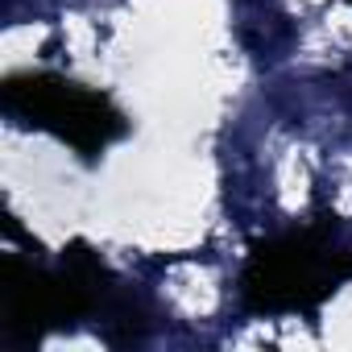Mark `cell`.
Here are the masks:
<instances>
[{"label": "cell", "instance_id": "obj_2", "mask_svg": "<svg viewBox=\"0 0 352 352\" xmlns=\"http://www.w3.org/2000/svg\"><path fill=\"white\" fill-rule=\"evenodd\" d=\"M348 282L352 236L331 220H315L253 245L241 270V307L257 319L319 315V307Z\"/></svg>", "mask_w": 352, "mask_h": 352}, {"label": "cell", "instance_id": "obj_3", "mask_svg": "<svg viewBox=\"0 0 352 352\" xmlns=\"http://www.w3.org/2000/svg\"><path fill=\"white\" fill-rule=\"evenodd\" d=\"M0 108L5 116L71 145L87 162H96L108 145L129 137V116L112 104V96L50 71L9 75L0 87Z\"/></svg>", "mask_w": 352, "mask_h": 352}, {"label": "cell", "instance_id": "obj_4", "mask_svg": "<svg viewBox=\"0 0 352 352\" xmlns=\"http://www.w3.org/2000/svg\"><path fill=\"white\" fill-rule=\"evenodd\" d=\"M344 96H348V104H352V83H348V87H344Z\"/></svg>", "mask_w": 352, "mask_h": 352}, {"label": "cell", "instance_id": "obj_1", "mask_svg": "<svg viewBox=\"0 0 352 352\" xmlns=\"http://www.w3.org/2000/svg\"><path fill=\"white\" fill-rule=\"evenodd\" d=\"M0 302L5 331L17 344H38L42 336L79 327L87 319L108 344H137L149 331L145 302L83 241H71L50 265L5 257Z\"/></svg>", "mask_w": 352, "mask_h": 352}, {"label": "cell", "instance_id": "obj_5", "mask_svg": "<svg viewBox=\"0 0 352 352\" xmlns=\"http://www.w3.org/2000/svg\"><path fill=\"white\" fill-rule=\"evenodd\" d=\"M348 5H352V0H348Z\"/></svg>", "mask_w": 352, "mask_h": 352}]
</instances>
